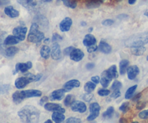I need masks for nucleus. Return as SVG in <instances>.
<instances>
[{
	"label": "nucleus",
	"mask_w": 148,
	"mask_h": 123,
	"mask_svg": "<svg viewBox=\"0 0 148 123\" xmlns=\"http://www.w3.org/2000/svg\"><path fill=\"white\" fill-rule=\"evenodd\" d=\"M10 89V86L8 84H2L0 83V94H6Z\"/></svg>",
	"instance_id": "38"
},
{
	"label": "nucleus",
	"mask_w": 148,
	"mask_h": 123,
	"mask_svg": "<svg viewBox=\"0 0 148 123\" xmlns=\"http://www.w3.org/2000/svg\"><path fill=\"white\" fill-rule=\"evenodd\" d=\"M96 42H97L96 38H95L93 35L90 34V33L86 35L84 39L83 40V43L85 46H91V45L95 44Z\"/></svg>",
	"instance_id": "21"
},
{
	"label": "nucleus",
	"mask_w": 148,
	"mask_h": 123,
	"mask_svg": "<svg viewBox=\"0 0 148 123\" xmlns=\"http://www.w3.org/2000/svg\"><path fill=\"white\" fill-rule=\"evenodd\" d=\"M60 1H62L63 2V4L65 6L71 8V9H74V8H76V6H77L76 2L73 1V0H60Z\"/></svg>",
	"instance_id": "36"
},
{
	"label": "nucleus",
	"mask_w": 148,
	"mask_h": 123,
	"mask_svg": "<svg viewBox=\"0 0 148 123\" xmlns=\"http://www.w3.org/2000/svg\"><path fill=\"white\" fill-rule=\"evenodd\" d=\"M120 111H121L123 113L127 112L128 110L129 109V102H124L121 104L120 107H119Z\"/></svg>",
	"instance_id": "41"
},
{
	"label": "nucleus",
	"mask_w": 148,
	"mask_h": 123,
	"mask_svg": "<svg viewBox=\"0 0 148 123\" xmlns=\"http://www.w3.org/2000/svg\"><path fill=\"white\" fill-rule=\"evenodd\" d=\"M148 43V31L145 33L134 35L129 37L125 41V46L127 47H136L142 46Z\"/></svg>",
	"instance_id": "2"
},
{
	"label": "nucleus",
	"mask_w": 148,
	"mask_h": 123,
	"mask_svg": "<svg viewBox=\"0 0 148 123\" xmlns=\"http://www.w3.org/2000/svg\"><path fill=\"white\" fill-rule=\"evenodd\" d=\"M92 31H93V28H89V33H91V32H92Z\"/></svg>",
	"instance_id": "63"
},
{
	"label": "nucleus",
	"mask_w": 148,
	"mask_h": 123,
	"mask_svg": "<svg viewBox=\"0 0 148 123\" xmlns=\"http://www.w3.org/2000/svg\"><path fill=\"white\" fill-rule=\"evenodd\" d=\"M62 51H61L60 46L58 43H53L51 49V56L54 60H59L62 58Z\"/></svg>",
	"instance_id": "6"
},
{
	"label": "nucleus",
	"mask_w": 148,
	"mask_h": 123,
	"mask_svg": "<svg viewBox=\"0 0 148 123\" xmlns=\"http://www.w3.org/2000/svg\"><path fill=\"white\" fill-rule=\"evenodd\" d=\"M9 0H0V6H3L9 4Z\"/></svg>",
	"instance_id": "55"
},
{
	"label": "nucleus",
	"mask_w": 148,
	"mask_h": 123,
	"mask_svg": "<svg viewBox=\"0 0 148 123\" xmlns=\"http://www.w3.org/2000/svg\"><path fill=\"white\" fill-rule=\"evenodd\" d=\"M66 122L67 123H79V122H82V120H81L79 118L71 117L67 119Z\"/></svg>",
	"instance_id": "44"
},
{
	"label": "nucleus",
	"mask_w": 148,
	"mask_h": 123,
	"mask_svg": "<svg viewBox=\"0 0 148 123\" xmlns=\"http://www.w3.org/2000/svg\"><path fill=\"white\" fill-rule=\"evenodd\" d=\"M18 2L30 11H34L38 6L37 0H18Z\"/></svg>",
	"instance_id": "8"
},
{
	"label": "nucleus",
	"mask_w": 148,
	"mask_h": 123,
	"mask_svg": "<svg viewBox=\"0 0 148 123\" xmlns=\"http://www.w3.org/2000/svg\"><path fill=\"white\" fill-rule=\"evenodd\" d=\"M113 113H114V108H113V107H108V109H107L105 112H103V114H102V117H103V118L105 119L111 118L112 116H113Z\"/></svg>",
	"instance_id": "35"
},
{
	"label": "nucleus",
	"mask_w": 148,
	"mask_h": 123,
	"mask_svg": "<svg viewBox=\"0 0 148 123\" xmlns=\"http://www.w3.org/2000/svg\"><path fill=\"white\" fill-rule=\"evenodd\" d=\"M23 98L28 99L33 98V97H40L42 95V92L39 90H21Z\"/></svg>",
	"instance_id": "10"
},
{
	"label": "nucleus",
	"mask_w": 148,
	"mask_h": 123,
	"mask_svg": "<svg viewBox=\"0 0 148 123\" xmlns=\"http://www.w3.org/2000/svg\"><path fill=\"white\" fill-rule=\"evenodd\" d=\"M5 15H8V17L11 18H18L20 15L19 12L17 10H15L12 6H7L5 8Z\"/></svg>",
	"instance_id": "18"
},
{
	"label": "nucleus",
	"mask_w": 148,
	"mask_h": 123,
	"mask_svg": "<svg viewBox=\"0 0 148 123\" xmlns=\"http://www.w3.org/2000/svg\"><path fill=\"white\" fill-rule=\"evenodd\" d=\"M32 67V63L31 62H27L25 63H17L15 65V73L21 72L22 73H25L28 72V70Z\"/></svg>",
	"instance_id": "12"
},
{
	"label": "nucleus",
	"mask_w": 148,
	"mask_h": 123,
	"mask_svg": "<svg viewBox=\"0 0 148 123\" xmlns=\"http://www.w3.org/2000/svg\"><path fill=\"white\" fill-rule=\"evenodd\" d=\"M20 41H21V40L18 37H16L14 35H10L5 39L4 43H5V46H12V45L17 44Z\"/></svg>",
	"instance_id": "19"
},
{
	"label": "nucleus",
	"mask_w": 148,
	"mask_h": 123,
	"mask_svg": "<svg viewBox=\"0 0 148 123\" xmlns=\"http://www.w3.org/2000/svg\"><path fill=\"white\" fill-rule=\"evenodd\" d=\"M101 109V107L98 103L94 102L89 105V111L90 114L87 117V121H92L95 120L98 116L99 115V111Z\"/></svg>",
	"instance_id": "4"
},
{
	"label": "nucleus",
	"mask_w": 148,
	"mask_h": 123,
	"mask_svg": "<svg viewBox=\"0 0 148 123\" xmlns=\"http://www.w3.org/2000/svg\"><path fill=\"white\" fill-rule=\"evenodd\" d=\"M62 40V37L60 36V34H58V33H53V35H52V43H58V41H61Z\"/></svg>",
	"instance_id": "39"
},
{
	"label": "nucleus",
	"mask_w": 148,
	"mask_h": 123,
	"mask_svg": "<svg viewBox=\"0 0 148 123\" xmlns=\"http://www.w3.org/2000/svg\"><path fill=\"white\" fill-rule=\"evenodd\" d=\"M98 95L100 96H107L110 94V90L108 89H99L97 92Z\"/></svg>",
	"instance_id": "42"
},
{
	"label": "nucleus",
	"mask_w": 148,
	"mask_h": 123,
	"mask_svg": "<svg viewBox=\"0 0 148 123\" xmlns=\"http://www.w3.org/2000/svg\"><path fill=\"white\" fill-rule=\"evenodd\" d=\"M112 79L108 76V75L107 74L106 71H104L102 73V77L100 78V83L102 85V86L105 88H106L107 87H108L110 83L111 82Z\"/></svg>",
	"instance_id": "22"
},
{
	"label": "nucleus",
	"mask_w": 148,
	"mask_h": 123,
	"mask_svg": "<svg viewBox=\"0 0 148 123\" xmlns=\"http://www.w3.org/2000/svg\"><path fill=\"white\" fill-rule=\"evenodd\" d=\"M113 23H114V21L112 19H107L102 22V24L105 26H110V25H113Z\"/></svg>",
	"instance_id": "48"
},
{
	"label": "nucleus",
	"mask_w": 148,
	"mask_h": 123,
	"mask_svg": "<svg viewBox=\"0 0 148 123\" xmlns=\"http://www.w3.org/2000/svg\"><path fill=\"white\" fill-rule=\"evenodd\" d=\"M31 83V80L28 77L25 75L23 77H20L17 78L15 81V86L18 89H23L28 84Z\"/></svg>",
	"instance_id": "9"
},
{
	"label": "nucleus",
	"mask_w": 148,
	"mask_h": 123,
	"mask_svg": "<svg viewBox=\"0 0 148 123\" xmlns=\"http://www.w3.org/2000/svg\"><path fill=\"white\" fill-rule=\"evenodd\" d=\"M121 96V91L119 90H114L113 94H111L110 97L113 99H117Z\"/></svg>",
	"instance_id": "49"
},
{
	"label": "nucleus",
	"mask_w": 148,
	"mask_h": 123,
	"mask_svg": "<svg viewBox=\"0 0 148 123\" xmlns=\"http://www.w3.org/2000/svg\"><path fill=\"white\" fill-rule=\"evenodd\" d=\"M147 61H148V56H147Z\"/></svg>",
	"instance_id": "64"
},
{
	"label": "nucleus",
	"mask_w": 148,
	"mask_h": 123,
	"mask_svg": "<svg viewBox=\"0 0 148 123\" xmlns=\"http://www.w3.org/2000/svg\"><path fill=\"white\" fill-rule=\"evenodd\" d=\"M48 100H49V98L47 96H44L43 98L41 99L40 101H39V105L45 106V104L47 102Z\"/></svg>",
	"instance_id": "51"
},
{
	"label": "nucleus",
	"mask_w": 148,
	"mask_h": 123,
	"mask_svg": "<svg viewBox=\"0 0 148 123\" xmlns=\"http://www.w3.org/2000/svg\"><path fill=\"white\" fill-rule=\"evenodd\" d=\"M6 34L5 32H2V33H0V54H5V49L4 48V46H5V43H4V41H5V36Z\"/></svg>",
	"instance_id": "33"
},
{
	"label": "nucleus",
	"mask_w": 148,
	"mask_h": 123,
	"mask_svg": "<svg viewBox=\"0 0 148 123\" xmlns=\"http://www.w3.org/2000/svg\"><path fill=\"white\" fill-rule=\"evenodd\" d=\"M40 54L45 59H49L51 55V49L47 45H44L40 49Z\"/></svg>",
	"instance_id": "23"
},
{
	"label": "nucleus",
	"mask_w": 148,
	"mask_h": 123,
	"mask_svg": "<svg viewBox=\"0 0 148 123\" xmlns=\"http://www.w3.org/2000/svg\"><path fill=\"white\" fill-rule=\"evenodd\" d=\"M91 80H92V81L94 82L95 83H96V84H98V83L100 82V77H99V76H97V75L93 76V77H92Z\"/></svg>",
	"instance_id": "52"
},
{
	"label": "nucleus",
	"mask_w": 148,
	"mask_h": 123,
	"mask_svg": "<svg viewBox=\"0 0 148 123\" xmlns=\"http://www.w3.org/2000/svg\"><path fill=\"white\" fill-rule=\"evenodd\" d=\"M118 18H119V19L122 20V19H123V18H127L128 16H127V15H120L119 17H118Z\"/></svg>",
	"instance_id": "56"
},
{
	"label": "nucleus",
	"mask_w": 148,
	"mask_h": 123,
	"mask_svg": "<svg viewBox=\"0 0 148 123\" xmlns=\"http://www.w3.org/2000/svg\"><path fill=\"white\" fill-rule=\"evenodd\" d=\"M71 109L73 111L75 112L84 113L86 111V106L83 101H74L71 105Z\"/></svg>",
	"instance_id": "5"
},
{
	"label": "nucleus",
	"mask_w": 148,
	"mask_h": 123,
	"mask_svg": "<svg viewBox=\"0 0 148 123\" xmlns=\"http://www.w3.org/2000/svg\"><path fill=\"white\" fill-rule=\"evenodd\" d=\"M136 2V0H129V5H134Z\"/></svg>",
	"instance_id": "57"
},
{
	"label": "nucleus",
	"mask_w": 148,
	"mask_h": 123,
	"mask_svg": "<svg viewBox=\"0 0 148 123\" xmlns=\"http://www.w3.org/2000/svg\"><path fill=\"white\" fill-rule=\"evenodd\" d=\"M45 109L49 111H58V112L65 113V109L62 108L60 104H55V103H46L45 104Z\"/></svg>",
	"instance_id": "13"
},
{
	"label": "nucleus",
	"mask_w": 148,
	"mask_h": 123,
	"mask_svg": "<svg viewBox=\"0 0 148 123\" xmlns=\"http://www.w3.org/2000/svg\"><path fill=\"white\" fill-rule=\"evenodd\" d=\"M18 117L24 122H37L40 117V111L31 105L25 106L18 112Z\"/></svg>",
	"instance_id": "1"
},
{
	"label": "nucleus",
	"mask_w": 148,
	"mask_h": 123,
	"mask_svg": "<svg viewBox=\"0 0 148 123\" xmlns=\"http://www.w3.org/2000/svg\"><path fill=\"white\" fill-rule=\"evenodd\" d=\"M73 24V20L71 18L67 17L65 18L60 23V30L62 32L69 31Z\"/></svg>",
	"instance_id": "11"
},
{
	"label": "nucleus",
	"mask_w": 148,
	"mask_h": 123,
	"mask_svg": "<svg viewBox=\"0 0 148 123\" xmlns=\"http://www.w3.org/2000/svg\"><path fill=\"white\" fill-rule=\"evenodd\" d=\"M105 71H106L108 76H109L112 80H113V79L117 78L118 71L117 67H116V65H112L110 67H109V69H108V70H105Z\"/></svg>",
	"instance_id": "26"
},
{
	"label": "nucleus",
	"mask_w": 148,
	"mask_h": 123,
	"mask_svg": "<svg viewBox=\"0 0 148 123\" xmlns=\"http://www.w3.org/2000/svg\"><path fill=\"white\" fill-rule=\"evenodd\" d=\"M129 65V60H126V59H123L120 62V64H119V69H120V73L121 75H124L125 73L126 72L127 70V67Z\"/></svg>",
	"instance_id": "30"
},
{
	"label": "nucleus",
	"mask_w": 148,
	"mask_h": 123,
	"mask_svg": "<svg viewBox=\"0 0 148 123\" xmlns=\"http://www.w3.org/2000/svg\"><path fill=\"white\" fill-rule=\"evenodd\" d=\"M52 121L51 120H47V121H45V123H52Z\"/></svg>",
	"instance_id": "61"
},
{
	"label": "nucleus",
	"mask_w": 148,
	"mask_h": 123,
	"mask_svg": "<svg viewBox=\"0 0 148 123\" xmlns=\"http://www.w3.org/2000/svg\"><path fill=\"white\" fill-rule=\"evenodd\" d=\"M75 101V96L72 94H68L66 96L65 100H64V104L65 107H71L72 103Z\"/></svg>",
	"instance_id": "34"
},
{
	"label": "nucleus",
	"mask_w": 148,
	"mask_h": 123,
	"mask_svg": "<svg viewBox=\"0 0 148 123\" xmlns=\"http://www.w3.org/2000/svg\"><path fill=\"white\" fill-rule=\"evenodd\" d=\"M86 47H87V52L89 53H93V52H96L98 49V46L96 44L91 45V46H86Z\"/></svg>",
	"instance_id": "46"
},
{
	"label": "nucleus",
	"mask_w": 148,
	"mask_h": 123,
	"mask_svg": "<svg viewBox=\"0 0 148 123\" xmlns=\"http://www.w3.org/2000/svg\"><path fill=\"white\" fill-rule=\"evenodd\" d=\"M27 31H28V29H27L26 27L18 26L14 28L13 31H12V33H13L14 36L18 37L21 41H23L25 39Z\"/></svg>",
	"instance_id": "7"
},
{
	"label": "nucleus",
	"mask_w": 148,
	"mask_h": 123,
	"mask_svg": "<svg viewBox=\"0 0 148 123\" xmlns=\"http://www.w3.org/2000/svg\"><path fill=\"white\" fill-rule=\"evenodd\" d=\"M98 49L101 52H102L104 54H110L112 52V47L110 46V45L108 44L105 41H101L99 46H98Z\"/></svg>",
	"instance_id": "20"
},
{
	"label": "nucleus",
	"mask_w": 148,
	"mask_h": 123,
	"mask_svg": "<svg viewBox=\"0 0 148 123\" xmlns=\"http://www.w3.org/2000/svg\"><path fill=\"white\" fill-rule=\"evenodd\" d=\"M93 94H92L91 93H87V92H86V94H84L83 95V99L85 101H86V102H89V101H91L93 99Z\"/></svg>",
	"instance_id": "43"
},
{
	"label": "nucleus",
	"mask_w": 148,
	"mask_h": 123,
	"mask_svg": "<svg viewBox=\"0 0 148 123\" xmlns=\"http://www.w3.org/2000/svg\"><path fill=\"white\" fill-rule=\"evenodd\" d=\"M26 76H28L30 79L31 80V82H36V81H39L42 77V74H37V75H33L30 73H27Z\"/></svg>",
	"instance_id": "37"
},
{
	"label": "nucleus",
	"mask_w": 148,
	"mask_h": 123,
	"mask_svg": "<svg viewBox=\"0 0 148 123\" xmlns=\"http://www.w3.org/2000/svg\"><path fill=\"white\" fill-rule=\"evenodd\" d=\"M52 0H42V2H52Z\"/></svg>",
	"instance_id": "60"
},
{
	"label": "nucleus",
	"mask_w": 148,
	"mask_h": 123,
	"mask_svg": "<svg viewBox=\"0 0 148 123\" xmlns=\"http://www.w3.org/2000/svg\"><path fill=\"white\" fill-rule=\"evenodd\" d=\"M49 41V39H48V38H47V39H45V41H44V42H45V43H47L48 41Z\"/></svg>",
	"instance_id": "62"
},
{
	"label": "nucleus",
	"mask_w": 148,
	"mask_h": 123,
	"mask_svg": "<svg viewBox=\"0 0 148 123\" xmlns=\"http://www.w3.org/2000/svg\"><path fill=\"white\" fill-rule=\"evenodd\" d=\"M24 100V99L23 98L22 94H21V90H17L12 94V101L14 103L18 104H21L23 101Z\"/></svg>",
	"instance_id": "28"
},
{
	"label": "nucleus",
	"mask_w": 148,
	"mask_h": 123,
	"mask_svg": "<svg viewBox=\"0 0 148 123\" xmlns=\"http://www.w3.org/2000/svg\"><path fill=\"white\" fill-rule=\"evenodd\" d=\"M145 15L147 17V18H148V9L145 12Z\"/></svg>",
	"instance_id": "59"
},
{
	"label": "nucleus",
	"mask_w": 148,
	"mask_h": 123,
	"mask_svg": "<svg viewBox=\"0 0 148 123\" xmlns=\"http://www.w3.org/2000/svg\"><path fill=\"white\" fill-rule=\"evenodd\" d=\"M121 87H122V83H121L120 81H119V80H115V81L113 82L112 86H111V89L113 90H120V88Z\"/></svg>",
	"instance_id": "40"
},
{
	"label": "nucleus",
	"mask_w": 148,
	"mask_h": 123,
	"mask_svg": "<svg viewBox=\"0 0 148 123\" xmlns=\"http://www.w3.org/2000/svg\"><path fill=\"white\" fill-rule=\"evenodd\" d=\"M139 118L142 119V120H146L148 118V109L147 110H143L139 114Z\"/></svg>",
	"instance_id": "45"
},
{
	"label": "nucleus",
	"mask_w": 148,
	"mask_h": 123,
	"mask_svg": "<svg viewBox=\"0 0 148 123\" xmlns=\"http://www.w3.org/2000/svg\"><path fill=\"white\" fill-rule=\"evenodd\" d=\"M127 76L129 80H132L136 77L138 74L139 73V69L136 65H132L127 67Z\"/></svg>",
	"instance_id": "16"
},
{
	"label": "nucleus",
	"mask_w": 148,
	"mask_h": 123,
	"mask_svg": "<svg viewBox=\"0 0 148 123\" xmlns=\"http://www.w3.org/2000/svg\"><path fill=\"white\" fill-rule=\"evenodd\" d=\"M137 104L136 106V109H142L146 106V103L145 102H142V101H137Z\"/></svg>",
	"instance_id": "50"
},
{
	"label": "nucleus",
	"mask_w": 148,
	"mask_h": 123,
	"mask_svg": "<svg viewBox=\"0 0 148 123\" xmlns=\"http://www.w3.org/2000/svg\"><path fill=\"white\" fill-rule=\"evenodd\" d=\"M145 47L143 46H136V47H132V54L135 55V56H142L144 53H145Z\"/></svg>",
	"instance_id": "29"
},
{
	"label": "nucleus",
	"mask_w": 148,
	"mask_h": 123,
	"mask_svg": "<svg viewBox=\"0 0 148 123\" xmlns=\"http://www.w3.org/2000/svg\"><path fill=\"white\" fill-rule=\"evenodd\" d=\"M18 52V49L15 46H10V47L8 48V49H5V54L4 56H5L6 57L10 58L13 57Z\"/></svg>",
	"instance_id": "27"
},
{
	"label": "nucleus",
	"mask_w": 148,
	"mask_h": 123,
	"mask_svg": "<svg viewBox=\"0 0 148 123\" xmlns=\"http://www.w3.org/2000/svg\"><path fill=\"white\" fill-rule=\"evenodd\" d=\"M141 96H142V94H136L135 96H133L132 97V100H133L134 101H138V100L139 99L141 98Z\"/></svg>",
	"instance_id": "54"
},
{
	"label": "nucleus",
	"mask_w": 148,
	"mask_h": 123,
	"mask_svg": "<svg viewBox=\"0 0 148 123\" xmlns=\"http://www.w3.org/2000/svg\"><path fill=\"white\" fill-rule=\"evenodd\" d=\"M81 83L78 80H71L65 83L63 86V89L65 90V92L71 91L74 88L80 87Z\"/></svg>",
	"instance_id": "17"
},
{
	"label": "nucleus",
	"mask_w": 148,
	"mask_h": 123,
	"mask_svg": "<svg viewBox=\"0 0 148 123\" xmlns=\"http://www.w3.org/2000/svg\"><path fill=\"white\" fill-rule=\"evenodd\" d=\"M96 88V83L92 81H88L84 85V90L87 93H92Z\"/></svg>",
	"instance_id": "32"
},
{
	"label": "nucleus",
	"mask_w": 148,
	"mask_h": 123,
	"mask_svg": "<svg viewBox=\"0 0 148 123\" xmlns=\"http://www.w3.org/2000/svg\"><path fill=\"white\" fill-rule=\"evenodd\" d=\"M74 49H75V48H74L73 46H69V47L65 48L63 50L64 55H65V56H70V54H71V53L72 52V51Z\"/></svg>",
	"instance_id": "47"
},
{
	"label": "nucleus",
	"mask_w": 148,
	"mask_h": 123,
	"mask_svg": "<svg viewBox=\"0 0 148 123\" xmlns=\"http://www.w3.org/2000/svg\"><path fill=\"white\" fill-rule=\"evenodd\" d=\"M52 120L53 122L56 123H60L63 122L65 120V117L62 112H58V111H54L52 114Z\"/></svg>",
	"instance_id": "24"
},
{
	"label": "nucleus",
	"mask_w": 148,
	"mask_h": 123,
	"mask_svg": "<svg viewBox=\"0 0 148 123\" xmlns=\"http://www.w3.org/2000/svg\"><path fill=\"white\" fill-rule=\"evenodd\" d=\"M65 94V90L63 88L55 90L53 92H52V94H50L49 99L51 101H60L64 98Z\"/></svg>",
	"instance_id": "14"
},
{
	"label": "nucleus",
	"mask_w": 148,
	"mask_h": 123,
	"mask_svg": "<svg viewBox=\"0 0 148 123\" xmlns=\"http://www.w3.org/2000/svg\"><path fill=\"white\" fill-rule=\"evenodd\" d=\"M81 25H82V27L86 26V22H84V21H82V22H81Z\"/></svg>",
	"instance_id": "58"
},
{
	"label": "nucleus",
	"mask_w": 148,
	"mask_h": 123,
	"mask_svg": "<svg viewBox=\"0 0 148 123\" xmlns=\"http://www.w3.org/2000/svg\"><path fill=\"white\" fill-rule=\"evenodd\" d=\"M103 2L104 0H86V5L89 9H93L99 7Z\"/></svg>",
	"instance_id": "25"
},
{
	"label": "nucleus",
	"mask_w": 148,
	"mask_h": 123,
	"mask_svg": "<svg viewBox=\"0 0 148 123\" xmlns=\"http://www.w3.org/2000/svg\"><path fill=\"white\" fill-rule=\"evenodd\" d=\"M95 65L94 64V63H88V64L86 65V68L87 69V70H92V69H93L94 67H95Z\"/></svg>",
	"instance_id": "53"
},
{
	"label": "nucleus",
	"mask_w": 148,
	"mask_h": 123,
	"mask_svg": "<svg viewBox=\"0 0 148 123\" xmlns=\"http://www.w3.org/2000/svg\"><path fill=\"white\" fill-rule=\"evenodd\" d=\"M45 39V34L39 30V25L36 22H33L28 34V41L34 43H40Z\"/></svg>",
	"instance_id": "3"
},
{
	"label": "nucleus",
	"mask_w": 148,
	"mask_h": 123,
	"mask_svg": "<svg viewBox=\"0 0 148 123\" xmlns=\"http://www.w3.org/2000/svg\"><path fill=\"white\" fill-rule=\"evenodd\" d=\"M137 88V85H134V86H132L129 88H128V90H126V94H125V99H130L133 97L134 94L135 90Z\"/></svg>",
	"instance_id": "31"
},
{
	"label": "nucleus",
	"mask_w": 148,
	"mask_h": 123,
	"mask_svg": "<svg viewBox=\"0 0 148 123\" xmlns=\"http://www.w3.org/2000/svg\"><path fill=\"white\" fill-rule=\"evenodd\" d=\"M84 56V53L79 49H74L70 54V58L74 62H80Z\"/></svg>",
	"instance_id": "15"
}]
</instances>
